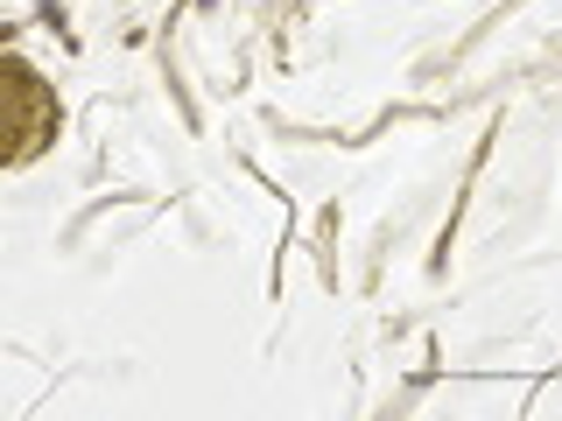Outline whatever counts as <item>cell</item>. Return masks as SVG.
Here are the masks:
<instances>
[{
    "label": "cell",
    "mask_w": 562,
    "mask_h": 421,
    "mask_svg": "<svg viewBox=\"0 0 562 421\" xmlns=\"http://www.w3.org/2000/svg\"><path fill=\"white\" fill-rule=\"evenodd\" d=\"M14 92H22V120H35V113H57V92H49V84H43V78H29V70H22V64H14ZM49 134H57V120H43V127H35V134L22 127V134H14V140H8V162H29V155H35V148H43V140H49Z\"/></svg>",
    "instance_id": "cell-1"
}]
</instances>
